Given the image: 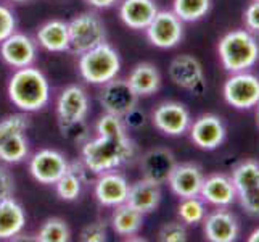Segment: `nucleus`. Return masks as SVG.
Here are the masks:
<instances>
[{"mask_svg": "<svg viewBox=\"0 0 259 242\" xmlns=\"http://www.w3.org/2000/svg\"><path fill=\"white\" fill-rule=\"evenodd\" d=\"M136 154V146L129 136L103 137L97 136L82 144V161L91 173L102 175L119 168Z\"/></svg>", "mask_w": 259, "mask_h": 242, "instance_id": "obj_1", "label": "nucleus"}, {"mask_svg": "<svg viewBox=\"0 0 259 242\" xmlns=\"http://www.w3.org/2000/svg\"><path fill=\"white\" fill-rule=\"evenodd\" d=\"M8 97L21 112H39L50 100V84L40 70L18 68L8 83Z\"/></svg>", "mask_w": 259, "mask_h": 242, "instance_id": "obj_2", "label": "nucleus"}, {"mask_svg": "<svg viewBox=\"0 0 259 242\" xmlns=\"http://www.w3.org/2000/svg\"><path fill=\"white\" fill-rule=\"evenodd\" d=\"M219 58L230 73L246 71L259 60V46L248 31H232L219 42Z\"/></svg>", "mask_w": 259, "mask_h": 242, "instance_id": "obj_3", "label": "nucleus"}, {"mask_svg": "<svg viewBox=\"0 0 259 242\" xmlns=\"http://www.w3.org/2000/svg\"><path fill=\"white\" fill-rule=\"evenodd\" d=\"M119 70V53L106 42L81 53L79 57V73L89 84L103 86L118 76Z\"/></svg>", "mask_w": 259, "mask_h": 242, "instance_id": "obj_4", "label": "nucleus"}, {"mask_svg": "<svg viewBox=\"0 0 259 242\" xmlns=\"http://www.w3.org/2000/svg\"><path fill=\"white\" fill-rule=\"evenodd\" d=\"M69 49L77 55L91 50L106 39V29L102 18L94 12H84L68 23Z\"/></svg>", "mask_w": 259, "mask_h": 242, "instance_id": "obj_5", "label": "nucleus"}, {"mask_svg": "<svg viewBox=\"0 0 259 242\" xmlns=\"http://www.w3.org/2000/svg\"><path fill=\"white\" fill-rule=\"evenodd\" d=\"M224 98L238 110L253 109L259 102V78L246 71L234 73L224 84Z\"/></svg>", "mask_w": 259, "mask_h": 242, "instance_id": "obj_6", "label": "nucleus"}, {"mask_svg": "<svg viewBox=\"0 0 259 242\" xmlns=\"http://www.w3.org/2000/svg\"><path fill=\"white\" fill-rule=\"evenodd\" d=\"M169 78L172 79L176 86L182 87L195 95H201L206 91V79H204L200 60L193 55H189V53H182V55L176 57L171 61Z\"/></svg>", "mask_w": 259, "mask_h": 242, "instance_id": "obj_7", "label": "nucleus"}, {"mask_svg": "<svg viewBox=\"0 0 259 242\" xmlns=\"http://www.w3.org/2000/svg\"><path fill=\"white\" fill-rule=\"evenodd\" d=\"M147 38L158 49H172L182 41L184 24L174 12L161 10L147 26Z\"/></svg>", "mask_w": 259, "mask_h": 242, "instance_id": "obj_8", "label": "nucleus"}, {"mask_svg": "<svg viewBox=\"0 0 259 242\" xmlns=\"http://www.w3.org/2000/svg\"><path fill=\"white\" fill-rule=\"evenodd\" d=\"M153 126L166 136H182L192 124L190 112L184 103L163 102L151 113Z\"/></svg>", "mask_w": 259, "mask_h": 242, "instance_id": "obj_9", "label": "nucleus"}, {"mask_svg": "<svg viewBox=\"0 0 259 242\" xmlns=\"http://www.w3.org/2000/svg\"><path fill=\"white\" fill-rule=\"evenodd\" d=\"M139 95L134 92V89L129 86L127 79L114 78L103 84L100 92V105L106 113H111L116 116L126 115L134 107H137Z\"/></svg>", "mask_w": 259, "mask_h": 242, "instance_id": "obj_10", "label": "nucleus"}, {"mask_svg": "<svg viewBox=\"0 0 259 242\" xmlns=\"http://www.w3.org/2000/svg\"><path fill=\"white\" fill-rule=\"evenodd\" d=\"M69 168L66 157L58 150L42 149L29 161V171L40 184H55Z\"/></svg>", "mask_w": 259, "mask_h": 242, "instance_id": "obj_11", "label": "nucleus"}, {"mask_svg": "<svg viewBox=\"0 0 259 242\" xmlns=\"http://www.w3.org/2000/svg\"><path fill=\"white\" fill-rule=\"evenodd\" d=\"M0 57L15 70L31 66L37 57V42L21 32H13L0 42Z\"/></svg>", "mask_w": 259, "mask_h": 242, "instance_id": "obj_12", "label": "nucleus"}, {"mask_svg": "<svg viewBox=\"0 0 259 242\" xmlns=\"http://www.w3.org/2000/svg\"><path fill=\"white\" fill-rule=\"evenodd\" d=\"M190 139L203 150L218 149L226 139V126L216 115H201L190 124Z\"/></svg>", "mask_w": 259, "mask_h": 242, "instance_id": "obj_13", "label": "nucleus"}, {"mask_svg": "<svg viewBox=\"0 0 259 242\" xmlns=\"http://www.w3.org/2000/svg\"><path fill=\"white\" fill-rule=\"evenodd\" d=\"M176 157L171 150L158 147L151 149L142 157L140 168L144 178L155 184H164L169 181V176L172 175L176 168Z\"/></svg>", "mask_w": 259, "mask_h": 242, "instance_id": "obj_14", "label": "nucleus"}, {"mask_svg": "<svg viewBox=\"0 0 259 242\" xmlns=\"http://www.w3.org/2000/svg\"><path fill=\"white\" fill-rule=\"evenodd\" d=\"M129 183L122 175L113 171L102 173L95 183V197L103 207H118L124 203L129 194Z\"/></svg>", "mask_w": 259, "mask_h": 242, "instance_id": "obj_15", "label": "nucleus"}, {"mask_svg": "<svg viewBox=\"0 0 259 242\" xmlns=\"http://www.w3.org/2000/svg\"><path fill=\"white\" fill-rule=\"evenodd\" d=\"M58 121H81L89 113V97L81 86H68L57 98Z\"/></svg>", "mask_w": 259, "mask_h": 242, "instance_id": "obj_16", "label": "nucleus"}, {"mask_svg": "<svg viewBox=\"0 0 259 242\" xmlns=\"http://www.w3.org/2000/svg\"><path fill=\"white\" fill-rule=\"evenodd\" d=\"M203 181H204V176L198 165L182 163V165H176L167 183L176 195H179L181 199H187V197L200 195Z\"/></svg>", "mask_w": 259, "mask_h": 242, "instance_id": "obj_17", "label": "nucleus"}, {"mask_svg": "<svg viewBox=\"0 0 259 242\" xmlns=\"http://www.w3.org/2000/svg\"><path fill=\"white\" fill-rule=\"evenodd\" d=\"M204 236L211 242H234L238 236V223L232 213L216 210L204 217Z\"/></svg>", "mask_w": 259, "mask_h": 242, "instance_id": "obj_18", "label": "nucleus"}, {"mask_svg": "<svg viewBox=\"0 0 259 242\" xmlns=\"http://www.w3.org/2000/svg\"><path fill=\"white\" fill-rule=\"evenodd\" d=\"M200 197L211 205L216 207H229V205L235 200L237 189L232 178L224 175H212L209 178H204Z\"/></svg>", "mask_w": 259, "mask_h": 242, "instance_id": "obj_19", "label": "nucleus"}, {"mask_svg": "<svg viewBox=\"0 0 259 242\" xmlns=\"http://www.w3.org/2000/svg\"><path fill=\"white\" fill-rule=\"evenodd\" d=\"M156 13L155 0H122L119 7L121 20L131 29H147Z\"/></svg>", "mask_w": 259, "mask_h": 242, "instance_id": "obj_20", "label": "nucleus"}, {"mask_svg": "<svg viewBox=\"0 0 259 242\" xmlns=\"http://www.w3.org/2000/svg\"><path fill=\"white\" fill-rule=\"evenodd\" d=\"M161 202V186L142 178L140 181L129 186L126 203L139 210L140 213H150L158 209Z\"/></svg>", "mask_w": 259, "mask_h": 242, "instance_id": "obj_21", "label": "nucleus"}, {"mask_svg": "<svg viewBox=\"0 0 259 242\" xmlns=\"http://www.w3.org/2000/svg\"><path fill=\"white\" fill-rule=\"evenodd\" d=\"M26 226V213L13 197L0 202V239H13Z\"/></svg>", "mask_w": 259, "mask_h": 242, "instance_id": "obj_22", "label": "nucleus"}, {"mask_svg": "<svg viewBox=\"0 0 259 242\" xmlns=\"http://www.w3.org/2000/svg\"><path fill=\"white\" fill-rule=\"evenodd\" d=\"M37 44L46 50L55 53L69 50L68 23L61 20H52L42 24L37 31Z\"/></svg>", "mask_w": 259, "mask_h": 242, "instance_id": "obj_23", "label": "nucleus"}, {"mask_svg": "<svg viewBox=\"0 0 259 242\" xmlns=\"http://www.w3.org/2000/svg\"><path fill=\"white\" fill-rule=\"evenodd\" d=\"M129 86L134 89L139 97L155 94L161 86V75L155 65L151 63H137L131 70L127 78Z\"/></svg>", "mask_w": 259, "mask_h": 242, "instance_id": "obj_24", "label": "nucleus"}, {"mask_svg": "<svg viewBox=\"0 0 259 242\" xmlns=\"http://www.w3.org/2000/svg\"><path fill=\"white\" fill-rule=\"evenodd\" d=\"M144 225V213H140L129 203H121L114 207V212L111 215V228L116 234L119 236H134L140 231Z\"/></svg>", "mask_w": 259, "mask_h": 242, "instance_id": "obj_25", "label": "nucleus"}, {"mask_svg": "<svg viewBox=\"0 0 259 242\" xmlns=\"http://www.w3.org/2000/svg\"><path fill=\"white\" fill-rule=\"evenodd\" d=\"M211 0H174L172 12L182 21H198L209 12Z\"/></svg>", "mask_w": 259, "mask_h": 242, "instance_id": "obj_26", "label": "nucleus"}, {"mask_svg": "<svg viewBox=\"0 0 259 242\" xmlns=\"http://www.w3.org/2000/svg\"><path fill=\"white\" fill-rule=\"evenodd\" d=\"M29 154V142L24 132L16 134L0 146V160L5 163H20Z\"/></svg>", "mask_w": 259, "mask_h": 242, "instance_id": "obj_27", "label": "nucleus"}, {"mask_svg": "<svg viewBox=\"0 0 259 242\" xmlns=\"http://www.w3.org/2000/svg\"><path fill=\"white\" fill-rule=\"evenodd\" d=\"M232 183H234L237 192L259 186V163L257 161L248 160V161H243V163H240L234 169Z\"/></svg>", "mask_w": 259, "mask_h": 242, "instance_id": "obj_28", "label": "nucleus"}, {"mask_svg": "<svg viewBox=\"0 0 259 242\" xmlns=\"http://www.w3.org/2000/svg\"><path fill=\"white\" fill-rule=\"evenodd\" d=\"M69 239H71L69 226L61 218L46 220L37 232L39 242H68Z\"/></svg>", "mask_w": 259, "mask_h": 242, "instance_id": "obj_29", "label": "nucleus"}, {"mask_svg": "<svg viewBox=\"0 0 259 242\" xmlns=\"http://www.w3.org/2000/svg\"><path fill=\"white\" fill-rule=\"evenodd\" d=\"M82 183H84L82 178L79 176L73 168H68V171L55 183L58 197L61 200H66V202L76 200L82 191Z\"/></svg>", "mask_w": 259, "mask_h": 242, "instance_id": "obj_30", "label": "nucleus"}, {"mask_svg": "<svg viewBox=\"0 0 259 242\" xmlns=\"http://www.w3.org/2000/svg\"><path fill=\"white\" fill-rule=\"evenodd\" d=\"M204 217H206V207H204V202L200 199V195L182 199L181 205H179V218L185 225H198L204 220Z\"/></svg>", "mask_w": 259, "mask_h": 242, "instance_id": "obj_31", "label": "nucleus"}, {"mask_svg": "<svg viewBox=\"0 0 259 242\" xmlns=\"http://www.w3.org/2000/svg\"><path fill=\"white\" fill-rule=\"evenodd\" d=\"M97 134L103 137H121L127 136V128L124 124L121 116H116L111 113L103 115L97 123Z\"/></svg>", "mask_w": 259, "mask_h": 242, "instance_id": "obj_32", "label": "nucleus"}, {"mask_svg": "<svg viewBox=\"0 0 259 242\" xmlns=\"http://www.w3.org/2000/svg\"><path fill=\"white\" fill-rule=\"evenodd\" d=\"M28 126H29V120H28V116L23 113L10 115V116H7V118H4L0 121V146L10 137L16 136V134L24 132L28 129Z\"/></svg>", "mask_w": 259, "mask_h": 242, "instance_id": "obj_33", "label": "nucleus"}, {"mask_svg": "<svg viewBox=\"0 0 259 242\" xmlns=\"http://www.w3.org/2000/svg\"><path fill=\"white\" fill-rule=\"evenodd\" d=\"M61 136L74 144H84L89 141V128L84 120L81 121H58Z\"/></svg>", "mask_w": 259, "mask_h": 242, "instance_id": "obj_34", "label": "nucleus"}, {"mask_svg": "<svg viewBox=\"0 0 259 242\" xmlns=\"http://www.w3.org/2000/svg\"><path fill=\"white\" fill-rule=\"evenodd\" d=\"M237 197L240 200V205H242L248 215L259 217V186L249 187V189L245 191H238Z\"/></svg>", "mask_w": 259, "mask_h": 242, "instance_id": "obj_35", "label": "nucleus"}, {"mask_svg": "<svg viewBox=\"0 0 259 242\" xmlns=\"http://www.w3.org/2000/svg\"><path fill=\"white\" fill-rule=\"evenodd\" d=\"M159 240L163 242H185L187 240V229L182 223L171 221L159 229L158 232Z\"/></svg>", "mask_w": 259, "mask_h": 242, "instance_id": "obj_36", "label": "nucleus"}, {"mask_svg": "<svg viewBox=\"0 0 259 242\" xmlns=\"http://www.w3.org/2000/svg\"><path fill=\"white\" fill-rule=\"evenodd\" d=\"M79 239L82 242H105L108 239V228L103 221H94L81 231Z\"/></svg>", "mask_w": 259, "mask_h": 242, "instance_id": "obj_37", "label": "nucleus"}, {"mask_svg": "<svg viewBox=\"0 0 259 242\" xmlns=\"http://www.w3.org/2000/svg\"><path fill=\"white\" fill-rule=\"evenodd\" d=\"M16 31V18L15 13L8 7L0 4V42H4L7 38Z\"/></svg>", "mask_w": 259, "mask_h": 242, "instance_id": "obj_38", "label": "nucleus"}, {"mask_svg": "<svg viewBox=\"0 0 259 242\" xmlns=\"http://www.w3.org/2000/svg\"><path fill=\"white\" fill-rule=\"evenodd\" d=\"M13 191H15V179L12 173L7 168L0 166V202L12 197Z\"/></svg>", "mask_w": 259, "mask_h": 242, "instance_id": "obj_39", "label": "nucleus"}, {"mask_svg": "<svg viewBox=\"0 0 259 242\" xmlns=\"http://www.w3.org/2000/svg\"><path fill=\"white\" fill-rule=\"evenodd\" d=\"M243 20L248 29L259 32V0H253L243 13Z\"/></svg>", "mask_w": 259, "mask_h": 242, "instance_id": "obj_40", "label": "nucleus"}, {"mask_svg": "<svg viewBox=\"0 0 259 242\" xmlns=\"http://www.w3.org/2000/svg\"><path fill=\"white\" fill-rule=\"evenodd\" d=\"M122 121H124V124H126V128L139 129L145 124V113L140 109H137V107H134L132 110H129L126 115L122 116Z\"/></svg>", "mask_w": 259, "mask_h": 242, "instance_id": "obj_41", "label": "nucleus"}, {"mask_svg": "<svg viewBox=\"0 0 259 242\" xmlns=\"http://www.w3.org/2000/svg\"><path fill=\"white\" fill-rule=\"evenodd\" d=\"M85 2L94 8H110L118 2V0H85Z\"/></svg>", "mask_w": 259, "mask_h": 242, "instance_id": "obj_42", "label": "nucleus"}, {"mask_svg": "<svg viewBox=\"0 0 259 242\" xmlns=\"http://www.w3.org/2000/svg\"><path fill=\"white\" fill-rule=\"evenodd\" d=\"M248 240H249V242H259V228L254 229V231L251 232V234H249Z\"/></svg>", "mask_w": 259, "mask_h": 242, "instance_id": "obj_43", "label": "nucleus"}, {"mask_svg": "<svg viewBox=\"0 0 259 242\" xmlns=\"http://www.w3.org/2000/svg\"><path fill=\"white\" fill-rule=\"evenodd\" d=\"M256 124H257V128H259V102L256 105Z\"/></svg>", "mask_w": 259, "mask_h": 242, "instance_id": "obj_44", "label": "nucleus"}, {"mask_svg": "<svg viewBox=\"0 0 259 242\" xmlns=\"http://www.w3.org/2000/svg\"><path fill=\"white\" fill-rule=\"evenodd\" d=\"M12 2H28V0H12Z\"/></svg>", "mask_w": 259, "mask_h": 242, "instance_id": "obj_45", "label": "nucleus"}]
</instances>
